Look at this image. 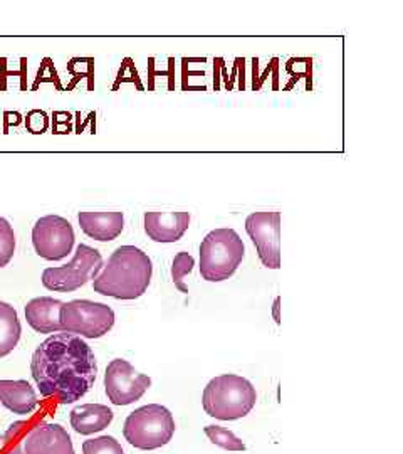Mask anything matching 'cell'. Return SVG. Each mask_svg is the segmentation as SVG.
<instances>
[{
	"instance_id": "cell-12",
	"label": "cell",
	"mask_w": 403,
	"mask_h": 454,
	"mask_svg": "<svg viewBox=\"0 0 403 454\" xmlns=\"http://www.w3.org/2000/svg\"><path fill=\"white\" fill-rule=\"evenodd\" d=\"M145 232L151 241L161 244L177 243L190 226L189 212H146Z\"/></svg>"
},
{
	"instance_id": "cell-21",
	"label": "cell",
	"mask_w": 403,
	"mask_h": 454,
	"mask_svg": "<svg viewBox=\"0 0 403 454\" xmlns=\"http://www.w3.org/2000/svg\"><path fill=\"white\" fill-rule=\"evenodd\" d=\"M83 454H125V451L113 436H100L84 441Z\"/></svg>"
},
{
	"instance_id": "cell-7",
	"label": "cell",
	"mask_w": 403,
	"mask_h": 454,
	"mask_svg": "<svg viewBox=\"0 0 403 454\" xmlns=\"http://www.w3.org/2000/svg\"><path fill=\"white\" fill-rule=\"evenodd\" d=\"M61 330L84 338H101L114 326V312L104 303L89 300H73L62 303Z\"/></svg>"
},
{
	"instance_id": "cell-17",
	"label": "cell",
	"mask_w": 403,
	"mask_h": 454,
	"mask_svg": "<svg viewBox=\"0 0 403 454\" xmlns=\"http://www.w3.org/2000/svg\"><path fill=\"white\" fill-rule=\"evenodd\" d=\"M22 335L19 315L12 305L0 301V359L7 357L15 349Z\"/></svg>"
},
{
	"instance_id": "cell-22",
	"label": "cell",
	"mask_w": 403,
	"mask_h": 454,
	"mask_svg": "<svg viewBox=\"0 0 403 454\" xmlns=\"http://www.w3.org/2000/svg\"><path fill=\"white\" fill-rule=\"evenodd\" d=\"M279 303H281V298H275V303H274V320L275 323H281V318H279Z\"/></svg>"
},
{
	"instance_id": "cell-14",
	"label": "cell",
	"mask_w": 403,
	"mask_h": 454,
	"mask_svg": "<svg viewBox=\"0 0 403 454\" xmlns=\"http://www.w3.org/2000/svg\"><path fill=\"white\" fill-rule=\"evenodd\" d=\"M62 301L50 296L34 298L25 305V320L36 330L37 333H57L61 330V313Z\"/></svg>"
},
{
	"instance_id": "cell-11",
	"label": "cell",
	"mask_w": 403,
	"mask_h": 454,
	"mask_svg": "<svg viewBox=\"0 0 403 454\" xmlns=\"http://www.w3.org/2000/svg\"><path fill=\"white\" fill-rule=\"evenodd\" d=\"M8 454H76L73 439L61 424H36Z\"/></svg>"
},
{
	"instance_id": "cell-2",
	"label": "cell",
	"mask_w": 403,
	"mask_h": 454,
	"mask_svg": "<svg viewBox=\"0 0 403 454\" xmlns=\"http://www.w3.org/2000/svg\"><path fill=\"white\" fill-rule=\"evenodd\" d=\"M151 276L153 265L145 251L135 246H120L93 279V288L103 296L137 300L146 293Z\"/></svg>"
},
{
	"instance_id": "cell-10",
	"label": "cell",
	"mask_w": 403,
	"mask_h": 454,
	"mask_svg": "<svg viewBox=\"0 0 403 454\" xmlns=\"http://www.w3.org/2000/svg\"><path fill=\"white\" fill-rule=\"evenodd\" d=\"M245 231L262 265L269 269L281 268V212H254L245 219Z\"/></svg>"
},
{
	"instance_id": "cell-20",
	"label": "cell",
	"mask_w": 403,
	"mask_h": 454,
	"mask_svg": "<svg viewBox=\"0 0 403 454\" xmlns=\"http://www.w3.org/2000/svg\"><path fill=\"white\" fill-rule=\"evenodd\" d=\"M15 253V234L11 222L0 218V269L6 268L14 258Z\"/></svg>"
},
{
	"instance_id": "cell-1",
	"label": "cell",
	"mask_w": 403,
	"mask_h": 454,
	"mask_svg": "<svg viewBox=\"0 0 403 454\" xmlns=\"http://www.w3.org/2000/svg\"><path fill=\"white\" fill-rule=\"evenodd\" d=\"M31 373L42 397H57L61 404H73L95 385V352L78 335L54 333L34 352Z\"/></svg>"
},
{
	"instance_id": "cell-5",
	"label": "cell",
	"mask_w": 403,
	"mask_h": 454,
	"mask_svg": "<svg viewBox=\"0 0 403 454\" xmlns=\"http://www.w3.org/2000/svg\"><path fill=\"white\" fill-rule=\"evenodd\" d=\"M175 419L165 406L148 404L138 407L126 418L123 436L131 446L142 451L163 448L175 434Z\"/></svg>"
},
{
	"instance_id": "cell-18",
	"label": "cell",
	"mask_w": 403,
	"mask_h": 454,
	"mask_svg": "<svg viewBox=\"0 0 403 454\" xmlns=\"http://www.w3.org/2000/svg\"><path fill=\"white\" fill-rule=\"evenodd\" d=\"M203 432L212 444L226 449V451H245V444L242 443V439L237 438L234 432L226 429V427L205 426Z\"/></svg>"
},
{
	"instance_id": "cell-16",
	"label": "cell",
	"mask_w": 403,
	"mask_h": 454,
	"mask_svg": "<svg viewBox=\"0 0 403 454\" xmlns=\"http://www.w3.org/2000/svg\"><path fill=\"white\" fill-rule=\"evenodd\" d=\"M113 410L103 404H83L71 410V427L78 434L89 436L104 431L113 422Z\"/></svg>"
},
{
	"instance_id": "cell-6",
	"label": "cell",
	"mask_w": 403,
	"mask_h": 454,
	"mask_svg": "<svg viewBox=\"0 0 403 454\" xmlns=\"http://www.w3.org/2000/svg\"><path fill=\"white\" fill-rule=\"evenodd\" d=\"M103 269V256L88 244H79L67 265L42 271V284L50 291L73 293L95 279Z\"/></svg>"
},
{
	"instance_id": "cell-8",
	"label": "cell",
	"mask_w": 403,
	"mask_h": 454,
	"mask_svg": "<svg viewBox=\"0 0 403 454\" xmlns=\"http://www.w3.org/2000/svg\"><path fill=\"white\" fill-rule=\"evenodd\" d=\"M74 229L61 215H44L34 224L32 244L37 256L48 261H61L73 251Z\"/></svg>"
},
{
	"instance_id": "cell-9",
	"label": "cell",
	"mask_w": 403,
	"mask_h": 454,
	"mask_svg": "<svg viewBox=\"0 0 403 454\" xmlns=\"http://www.w3.org/2000/svg\"><path fill=\"white\" fill-rule=\"evenodd\" d=\"M150 385V377L135 370L128 360L114 359L106 367L104 390L114 406H130L139 401Z\"/></svg>"
},
{
	"instance_id": "cell-4",
	"label": "cell",
	"mask_w": 403,
	"mask_h": 454,
	"mask_svg": "<svg viewBox=\"0 0 403 454\" xmlns=\"http://www.w3.org/2000/svg\"><path fill=\"white\" fill-rule=\"evenodd\" d=\"M245 256V248L234 229H214L200 244V274L205 281H226L235 273Z\"/></svg>"
},
{
	"instance_id": "cell-15",
	"label": "cell",
	"mask_w": 403,
	"mask_h": 454,
	"mask_svg": "<svg viewBox=\"0 0 403 454\" xmlns=\"http://www.w3.org/2000/svg\"><path fill=\"white\" fill-rule=\"evenodd\" d=\"M0 404L14 414L29 415L37 409L39 401L27 380H0Z\"/></svg>"
},
{
	"instance_id": "cell-19",
	"label": "cell",
	"mask_w": 403,
	"mask_h": 454,
	"mask_svg": "<svg viewBox=\"0 0 403 454\" xmlns=\"http://www.w3.org/2000/svg\"><path fill=\"white\" fill-rule=\"evenodd\" d=\"M195 266V260L192 254L182 251L178 253L175 258H173L172 262V279L175 283V286L180 290L182 293H189V288L184 283V278L186 274H190L193 271Z\"/></svg>"
},
{
	"instance_id": "cell-3",
	"label": "cell",
	"mask_w": 403,
	"mask_h": 454,
	"mask_svg": "<svg viewBox=\"0 0 403 454\" xmlns=\"http://www.w3.org/2000/svg\"><path fill=\"white\" fill-rule=\"evenodd\" d=\"M257 402V392L245 377L226 373L214 377L203 389L202 406L210 418L237 421L245 418Z\"/></svg>"
},
{
	"instance_id": "cell-13",
	"label": "cell",
	"mask_w": 403,
	"mask_h": 454,
	"mask_svg": "<svg viewBox=\"0 0 403 454\" xmlns=\"http://www.w3.org/2000/svg\"><path fill=\"white\" fill-rule=\"evenodd\" d=\"M79 226L83 232L91 239L108 243L114 241L125 227L123 212H79Z\"/></svg>"
}]
</instances>
